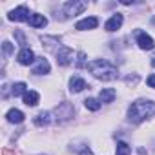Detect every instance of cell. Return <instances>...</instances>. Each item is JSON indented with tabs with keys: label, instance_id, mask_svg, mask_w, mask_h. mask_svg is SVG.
<instances>
[{
	"label": "cell",
	"instance_id": "6da1fadb",
	"mask_svg": "<svg viewBox=\"0 0 155 155\" xmlns=\"http://www.w3.org/2000/svg\"><path fill=\"white\" fill-rule=\"evenodd\" d=\"M128 115H130V120H133V122H142L144 119H150V117L155 115V102H153V101H146V99L135 101V102L130 106Z\"/></svg>",
	"mask_w": 155,
	"mask_h": 155
},
{
	"label": "cell",
	"instance_id": "7a4b0ae2",
	"mask_svg": "<svg viewBox=\"0 0 155 155\" xmlns=\"http://www.w3.org/2000/svg\"><path fill=\"white\" fill-rule=\"evenodd\" d=\"M88 69L91 71L95 79H101V81H115L119 77L117 68L113 64H110L108 60H93L88 64Z\"/></svg>",
	"mask_w": 155,
	"mask_h": 155
},
{
	"label": "cell",
	"instance_id": "3957f363",
	"mask_svg": "<svg viewBox=\"0 0 155 155\" xmlns=\"http://www.w3.org/2000/svg\"><path fill=\"white\" fill-rule=\"evenodd\" d=\"M55 115H57V119H58V120H68V119H71V117H73V106H71L69 102H62V104H58V106H57Z\"/></svg>",
	"mask_w": 155,
	"mask_h": 155
},
{
	"label": "cell",
	"instance_id": "277c9868",
	"mask_svg": "<svg viewBox=\"0 0 155 155\" xmlns=\"http://www.w3.org/2000/svg\"><path fill=\"white\" fill-rule=\"evenodd\" d=\"M29 17L31 15H29V11H28L26 6H20V8H17V9H13L9 13V20H15V22H28Z\"/></svg>",
	"mask_w": 155,
	"mask_h": 155
},
{
	"label": "cell",
	"instance_id": "5b68a950",
	"mask_svg": "<svg viewBox=\"0 0 155 155\" xmlns=\"http://www.w3.org/2000/svg\"><path fill=\"white\" fill-rule=\"evenodd\" d=\"M73 60V49L71 48H60L58 53H57V64L58 66H68L69 62Z\"/></svg>",
	"mask_w": 155,
	"mask_h": 155
},
{
	"label": "cell",
	"instance_id": "8992f818",
	"mask_svg": "<svg viewBox=\"0 0 155 155\" xmlns=\"http://www.w3.org/2000/svg\"><path fill=\"white\" fill-rule=\"evenodd\" d=\"M86 8H88V4H86V2H69V4H66V6H64V9H66V15H68V17L81 15Z\"/></svg>",
	"mask_w": 155,
	"mask_h": 155
},
{
	"label": "cell",
	"instance_id": "52a82bcc",
	"mask_svg": "<svg viewBox=\"0 0 155 155\" xmlns=\"http://www.w3.org/2000/svg\"><path fill=\"white\" fill-rule=\"evenodd\" d=\"M135 35H137V44H139L140 49H153V48H155L153 38H151L150 35H146L144 31H137Z\"/></svg>",
	"mask_w": 155,
	"mask_h": 155
},
{
	"label": "cell",
	"instance_id": "ba28073f",
	"mask_svg": "<svg viewBox=\"0 0 155 155\" xmlns=\"http://www.w3.org/2000/svg\"><path fill=\"white\" fill-rule=\"evenodd\" d=\"M17 58H18V62H20L22 66H29V64L35 60V53H33L29 48H22Z\"/></svg>",
	"mask_w": 155,
	"mask_h": 155
},
{
	"label": "cell",
	"instance_id": "9c48e42d",
	"mask_svg": "<svg viewBox=\"0 0 155 155\" xmlns=\"http://www.w3.org/2000/svg\"><path fill=\"white\" fill-rule=\"evenodd\" d=\"M122 20H124V18H122V15H120V13H117V15H113V17L104 24V29H106V31H117V29L122 26Z\"/></svg>",
	"mask_w": 155,
	"mask_h": 155
},
{
	"label": "cell",
	"instance_id": "30bf717a",
	"mask_svg": "<svg viewBox=\"0 0 155 155\" xmlns=\"http://www.w3.org/2000/svg\"><path fill=\"white\" fill-rule=\"evenodd\" d=\"M99 26V20L97 17H88L81 22H77V29H81V31H86V29H95Z\"/></svg>",
	"mask_w": 155,
	"mask_h": 155
},
{
	"label": "cell",
	"instance_id": "8fae6325",
	"mask_svg": "<svg viewBox=\"0 0 155 155\" xmlns=\"http://www.w3.org/2000/svg\"><path fill=\"white\" fill-rule=\"evenodd\" d=\"M33 73H35V75L49 73V62H48L44 57H38V58H37V66L33 68Z\"/></svg>",
	"mask_w": 155,
	"mask_h": 155
},
{
	"label": "cell",
	"instance_id": "7c38bea8",
	"mask_svg": "<svg viewBox=\"0 0 155 155\" xmlns=\"http://www.w3.org/2000/svg\"><path fill=\"white\" fill-rule=\"evenodd\" d=\"M84 88H86V81L81 79V77H73V79L69 81V90H71L73 93H79V91H82Z\"/></svg>",
	"mask_w": 155,
	"mask_h": 155
},
{
	"label": "cell",
	"instance_id": "4fadbf2b",
	"mask_svg": "<svg viewBox=\"0 0 155 155\" xmlns=\"http://www.w3.org/2000/svg\"><path fill=\"white\" fill-rule=\"evenodd\" d=\"M115 90H111V88H106V90H101V93H99V99H101V102H106V104H110V102H113V99H115Z\"/></svg>",
	"mask_w": 155,
	"mask_h": 155
},
{
	"label": "cell",
	"instance_id": "5bb4252c",
	"mask_svg": "<svg viewBox=\"0 0 155 155\" xmlns=\"http://www.w3.org/2000/svg\"><path fill=\"white\" fill-rule=\"evenodd\" d=\"M28 22H29V26H33V28H44V26L48 24V18H46L44 15H31Z\"/></svg>",
	"mask_w": 155,
	"mask_h": 155
},
{
	"label": "cell",
	"instance_id": "9a60e30c",
	"mask_svg": "<svg viewBox=\"0 0 155 155\" xmlns=\"http://www.w3.org/2000/svg\"><path fill=\"white\" fill-rule=\"evenodd\" d=\"M6 117H8V120L13 122V124H20V122L24 120V113H22L20 110H9Z\"/></svg>",
	"mask_w": 155,
	"mask_h": 155
},
{
	"label": "cell",
	"instance_id": "2e32d148",
	"mask_svg": "<svg viewBox=\"0 0 155 155\" xmlns=\"http://www.w3.org/2000/svg\"><path fill=\"white\" fill-rule=\"evenodd\" d=\"M51 122V113L49 111H42V113H38L37 117H35V124L37 126H46V124H49Z\"/></svg>",
	"mask_w": 155,
	"mask_h": 155
},
{
	"label": "cell",
	"instance_id": "e0dca14e",
	"mask_svg": "<svg viewBox=\"0 0 155 155\" xmlns=\"http://www.w3.org/2000/svg\"><path fill=\"white\" fill-rule=\"evenodd\" d=\"M24 104L26 106H37L38 104V93L37 91H28L24 95Z\"/></svg>",
	"mask_w": 155,
	"mask_h": 155
},
{
	"label": "cell",
	"instance_id": "ac0fdd59",
	"mask_svg": "<svg viewBox=\"0 0 155 155\" xmlns=\"http://www.w3.org/2000/svg\"><path fill=\"white\" fill-rule=\"evenodd\" d=\"M11 93H13V97L26 95V93H28V91H26V84H24V82H17V84H13V88H11Z\"/></svg>",
	"mask_w": 155,
	"mask_h": 155
},
{
	"label": "cell",
	"instance_id": "d6986e66",
	"mask_svg": "<svg viewBox=\"0 0 155 155\" xmlns=\"http://www.w3.org/2000/svg\"><path fill=\"white\" fill-rule=\"evenodd\" d=\"M84 106L88 108V110H91V111H97V110H101V102L97 101V99H86L84 101Z\"/></svg>",
	"mask_w": 155,
	"mask_h": 155
},
{
	"label": "cell",
	"instance_id": "ffe728a7",
	"mask_svg": "<svg viewBox=\"0 0 155 155\" xmlns=\"http://www.w3.org/2000/svg\"><path fill=\"white\" fill-rule=\"evenodd\" d=\"M131 153V148L126 144V142H117V155H130Z\"/></svg>",
	"mask_w": 155,
	"mask_h": 155
},
{
	"label": "cell",
	"instance_id": "44dd1931",
	"mask_svg": "<svg viewBox=\"0 0 155 155\" xmlns=\"http://www.w3.org/2000/svg\"><path fill=\"white\" fill-rule=\"evenodd\" d=\"M42 42L46 44L48 49H55L53 44H58V38H51V37H42Z\"/></svg>",
	"mask_w": 155,
	"mask_h": 155
},
{
	"label": "cell",
	"instance_id": "7402d4cb",
	"mask_svg": "<svg viewBox=\"0 0 155 155\" xmlns=\"http://www.w3.org/2000/svg\"><path fill=\"white\" fill-rule=\"evenodd\" d=\"M15 38L18 40V44H20L22 48H26V37H24V33H22L20 29H17V31H15Z\"/></svg>",
	"mask_w": 155,
	"mask_h": 155
},
{
	"label": "cell",
	"instance_id": "603a6c76",
	"mask_svg": "<svg viewBox=\"0 0 155 155\" xmlns=\"http://www.w3.org/2000/svg\"><path fill=\"white\" fill-rule=\"evenodd\" d=\"M77 57H79V58H77V68H82V66H84V60H86V53L81 51Z\"/></svg>",
	"mask_w": 155,
	"mask_h": 155
},
{
	"label": "cell",
	"instance_id": "cb8c5ba5",
	"mask_svg": "<svg viewBox=\"0 0 155 155\" xmlns=\"http://www.w3.org/2000/svg\"><path fill=\"white\" fill-rule=\"evenodd\" d=\"M126 82H128V84H137V82H139V77H137V75H133V77L130 75V77H126Z\"/></svg>",
	"mask_w": 155,
	"mask_h": 155
},
{
	"label": "cell",
	"instance_id": "d4e9b609",
	"mask_svg": "<svg viewBox=\"0 0 155 155\" xmlns=\"http://www.w3.org/2000/svg\"><path fill=\"white\" fill-rule=\"evenodd\" d=\"M2 48H4V53H13V46H11L9 42H4Z\"/></svg>",
	"mask_w": 155,
	"mask_h": 155
},
{
	"label": "cell",
	"instance_id": "484cf974",
	"mask_svg": "<svg viewBox=\"0 0 155 155\" xmlns=\"http://www.w3.org/2000/svg\"><path fill=\"white\" fill-rule=\"evenodd\" d=\"M146 82H148V86H150V88H155V75H150Z\"/></svg>",
	"mask_w": 155,
	"mask_h": 155
},
{
	"label": "cell",
	"instance_id": "4316f807",
	"mask_svg": "<svg viewBox=\"0 0 155 155\" xmlns=\"http://www.w3.org/2000/svg\"><path fill=\"white\" fill-rule=\"evenodd\" d=\"M2 155H15V153H13L11 150H4V151H2Z\"/></svg>",
	"mask_w": 155,
	"mask_h": 155
},
{
	"label": "cell",
	"instance_id": "83f0119b",
	"mask_svg": "<svg viewBox=\"0 0 155 155\" xmlns=\"http://www.w3.org/2000/svg\"><path fill=\"white\" fill-rule=\"evenodd\" d=\"M151 66H155V57H153V58H151Z\"/></svg>",
	"mask_w": 155,
	"mask_h": 155
}]
</instances>
